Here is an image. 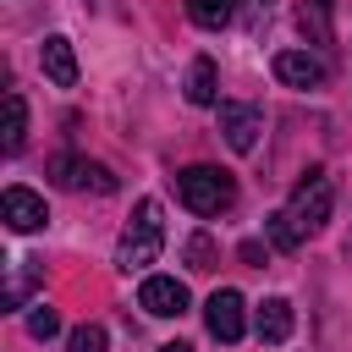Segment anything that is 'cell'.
Returning a JSON list of instances; mask_svg holds the SVG:
<instances>
[{"instance_id": "52a82bcc", "label": "cell", "mask_w": 352, "mask_h": 352, "mask_svg": "<svg viewBox=\"0 0 352 352\" xmlns=\"http://www.w3.org/2000/svg\"><path fill=\"white\" fill-rule=\"evenodd\" d=\"M50 176H55L60 187H94V192H116V176H110L104 165L82 160V154H55V160H50Z\"/></svg>"}, {"instance_id": "6da1fadb", "label": "cell", "mask_w": 352, "mask_h": 352, "mask_svg": "<svg viewBox=\"0 0 352 352\" xmlns=\"http://www.w3.org/2000/svg\"><path fill=\"white\" fill-rule=\"evenodd\" d=\"M160 248H165L160 198H138V209H132V220H126V231H121V242H116V264H121V270H143V264L160 258Z\"/></svg>"}, {"instance_id": "ffe728a7", "label": "cell", "mask_w": 352, "mask_h": 352, "mask_svg": "<svg viewBox=\"0 0 352 352\" xmlns=\"http://www.w3.org/2000/svg\"><path fill=\"white\" fill-rule=\"evenodd\" d=\"M187 264H192V270H214V248H209V236H192V242H187Z\"/></svg>"}, {"instance_id": "8fae6325", "label": "cell", "mask_w": 352, "mask_h": 352, "mask_svg": "<svg viewBox=\"0 0 352 352\" xmlns=\"http://www.w3.org/2000/svg\"><path fill=\"white\" fill-rule=\"evenodd\" d=\"M292 324H297V314H292V302H286V297H264V302H258V314H253V330H258V341H264V346H280V341L292 336Z\"/></svg>"}, {"instance_id": "e0dca14e", "label": "cell", "mask_w": 352, "mask_h": 352, "mask_svg": "<svg viewBox=\"0 0 352 352\" xmlns=\"http://www.w3.org/2000/svg\"><path fill=\"white\" fill-rule=\"evenodd\" d=\"M231 11H236V0H187V16L198 22V28H226L231 22Z\"/></svg>"}, {"instance_id": "4fadbf2b", "label": "cell", "mask_w": 352, "mask_h": 352, "mask_svg": "<svg viewBox=\"0 0 352 352\" xmlns=\"http://www.w3.org/2000/svg\"><path fill=\"white\" fill-rule=\"evenodd\" d=\"M187 99H192V104H220V72H214L209 55H198V60L187 66Z\"/></svg>"}, {"instance_id": "9a60e30c", "label": "cell", "mask_w": 352, "mask_h": 352, "mask_svg": "<svg viewBox=\"0 0 352 352\" xmlns=\"http://www.w3.org/2000/svg\"><path fill=\"white\" fill-rule=\"evenodd\" d=\"M33 286H38V270H33V258H16V264H11V280H6V314L28 308Z\"/></svg>"}, {"instance_id": "5bb4252c", "label": "cell", "mask_w": 352, "mask_h": 352, "mask_svg": "<svg viewBox=\"0 0 352 352\" xmlns=\"http://www.w3.org/2000/svg\"><path fill=\"white\" fill-rule=\"evenodd\" d=\"M22 143H28V104H22V94L11 88V94H6V126H0V148H6V154H16Z\"/></svg>"}, {"instance_id": "2e32d148", "label": "cell", "mask_w": 352, "mask_h": 352, "mask_svg": "<svg viewBox=\"0 0 352 352\" xmlns=\"http://www.w3.org/2000/svg\"><path fill=\"white\" fill-rule=\"evenodd\" d=\"M264 231H270V242H275V248H280V253H297V248H302V242H308V236H302V231H297V220H292V214H286V209H275V214H270V220H264Z\"/></svg>"}, {"instance_id": "9c48e42d", "label": "cell", "mask_w": 352, "mask_h": 352, "mask_svg": "<svg viewBox=\"0 0 352 352\" xmlns=\"http://www.w3.org/2000/svg\"><path fill=\"white\" fill-rule=\"evenodd\" d=\"M0 220H6L11 231H38V226L50 220V209H44L38 192H28V187H6V192H0Z\"/></svg>"}, {"instance_id": "7c38bea8", "label": "cell", "mask_w": 352, "mask_h": 352, "mask_svg": "<svg viewBox=\"0 0 352 352\" xmlns=\"http://www.w3.org/2000/svg\"><path fill=\"white\" fill-rule=\"evenodd\" d=\"M297 28L308 44H336V0H297Z\"/></svg>"}, {"instance_id": "30bf717a", "label": "cell", "mask_w": 352, "mask_h": 352, "mask_svg": "<svg viewBox=\"0 0 352 352\" xmlns=\"http://www.w3.org/2000/svg\"><path fill=\"white\" fill-rule=\"evenodd\" d=\"M38 66H44V77L55 88H77V55H72V38L66 33H50L38 44Z\"/></svg>"}, {"instance_id": "44dd1931", "label": "cell", "mask_w": 352, "mask_h": 352, "mask_svg": "<svg viewBox=\"0 0 352 352\" xmlns=\"http://www.w3.org/2000/svg\"><path fill=\"white\" fill-rule=\"evenodd\" d=\"M160 352H192V346H187V341H165Z\"/></svg>"}, {"instance_id": "ac0fdd59", "label": "cell", "mask_w": 352, "mask_h": 352, "mask_svg": "<svg viewBox=\"0 0 352 352\" xmlns=\"http://www.w3.org/2000/svg\"><path fill=\"white\" fill-rule=\"evenodd\" d=\"M104 346H110L104 324H77V330L66 336V352H104Z\"/></svg>"}, {"instance_id": "277c9868", "label": "cell", "mask_w": 352, "mask_h": 352, "mask_svg": "<svg viewBox=\"0 0 352 352\" xmlns=\"http://www.w3.org/2000/svg\"><path fill=\"white\" fill-rule=\"evenodd\" d=\"M204 324H209V336L214 341H242V330H248V302H242V292H231V286H220L209 302H204Z\"/></svg>"}, {"instance_id": "3957f363", "label": "cell", "mask_w": 352, "mask_h": 352, "mask_svg": "<svg viewBox=\"0 0 352 352\" xmlns=\"http://www.w3.org/2000/svg\"><path fill=\"white\" fill-rule=\"evenodd\" d=\"M330 204H336V187H330V176L324 170H308L297 187H292V204H286V214L297 220V231L308 236V231H319L324 220H330Z\"/></svg>"}, {"instance_id": "8992f818", "label": "cell", "mask_w": 352, "mask_h": 352, "mask_svg": "<svg viewBox=\"0 0 352 352\" xmlns=\"http://www.w3.org/2000/svg\"><path fill=\"white\" fill-rule=\"evenodd\" d=\"M220 132H226V143H231L236 154H253V148H258V132H264L258 104H236V99H226V104H220Z\"/></svg>"}, {"instance_id": "5b68a950", "label": "cell", "mask_w": 352, "mask_h": 352, "mask_svg": "<svg viewBox=\"0 0 352 352\" xmlns=\"http://www.w3.org/2000/svg\"><path fill=\"white\" fill-rule=\"evenodd\" d=\"M138 302H143V314H154V319H182V314H187V286H182L176 275H143Z\"/></svg>"}, {"instance_id": "7a4b0ae2", "label": "cell", "mask_w": 352, "mask_h": 352, "mask_svg": "<svg viewBox=\"0 0 352 352\" xmlns=\"http://www.w3.org/2000/svg\"><path fill=\"white\" fill-rule=\"evenodd\" d=\"M176 198H182L192 214H220V209H231L236 182H231V170H220V165H187V170L176 176Z\"/></svg>"}, {"instance_id": "d6986e66", "label": "cell", "mask_w": 352, "mask_h": 352, "mask_svg": "<svg viewBox=\"0 0 352 352\" xmlns=\"http://www.w3.org/2000/svg\"><path fill=\"white\" fill-rule=\"evenodd\" d=\"M55 330H60V314H55L50 302H33V314H28V336H33V341H50Z\"/></svg>"}, {"instance_id": "ba28073f", "label": "cell", "mask_w": 352, "mask_h": 352, "mask_svg": "<svg viewBox=\"0 0 352 352\" xmlns=\"http://www.w3.org/2000/svg\"><path fill=\"white\" fill-rule=\"evenodd\" d=\"M275 77H280L286 88H324L330 66H324L314 50H280V55H275Z\"/></svg>"}]
</instances>
